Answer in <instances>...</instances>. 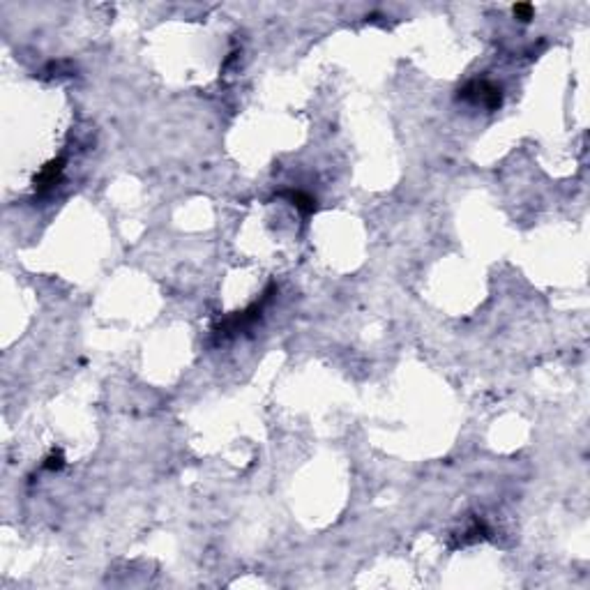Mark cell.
Segmentation results:
<instances>
[{
  "mask_svg": "<svg viewBox=\"0 0 590 590\" xmlns=\"http://www.w3.org/2000/svg\"><path fill=\"white\" fill-rule=\"evenodd\" d=\"M272 293H275V284H272V286L265 291L261 300L254 302L251 307H247L245 312H236L233 316H228V319L221 321L219 325L214 328V334H217V337H221V339H224V337H233V334H238L240 330H245V328H249L251 323H256L258 319H261V312H263L265 302L270 300Z\"/></svg>",
  "mask_w": 590,
  "mask_h": 590,
  "instance_id": "6da1fadb",
  "label": "cell"
},
{
  "mask_svg": "<svg viewBox=\"0 0 590 590\" xmlns=\"http://www.w3.org/2000/svg\"><path fill=\"white\" fill-rule=\"evenodd\" d=\"M459 99H466V101H473V104H482L484 109L489 111H496L500 109L503 104V90L500 86L491 84V81H471L466 88L459 90Z\"/></svg>",
  "mask_w": 590,
  "mask_h": 590,
  "instance_id": "7a4b0ae2",
  "label": "cell"
},
{
  "mask_svg": "<svg viewBox=\"0 0 590 590\" xmlns=\"http://www.w3.org/2000/svg\"><path fill=\"white\" fill-rule=\"evenodd\" d=\"M62 171H65V162H62V160L49 162L47 167L40 171V175L35 177V192H37V194H44V192H49L51 187L58 185Z\"/></svg>",
  "mask_w": 590,
  "mask_h": 590,
  "instance_id": "3957f363",
  "label": "cell"
},
{
  "mask_svg": "<svg viewBox=\"0 0 590 590\" xmlns=\"http://www.w3.org/2000/svg\"><path fill=\"white\" fill-rule=\"evenodd\" d=\"M279 196H288V201L293 203L302 214H312L316 210V199L312 194L300 192V189H295V192H282Z\"/></svg>",
  "mask_w": 590,
  "mask_h": 590,
  "instance_id": "277c9868",
  "label": "cell"
},
{
  "mask_svg": "<svg viewBox=\"0 0 590 590\" xmlns=\"http://www.w3.org/2000/svg\"><path fill=\"white\" fill-rule=\"evenodd\" d=\"M512 14H515L519 21L528 23L532 16H535V8H532L530 3H517L515 8H512Z\"/></svg>",
  "mask_w": 590,
  "mask_h": 590,
  "instance_id": "5b68a950",
  "label": "cell"
},
{
  "mask_svg": "<svg viewBox=\"0 0 590 590\" xmlns=\"http://www.w3.org/2000/svg\"><path fill=\"white\" fill-rule=\"evenodd\" d=\"M62 464H65V459H62V454L58 452V454H51L49 459L44 461V468H47V471H60Z\"/></svg>",
  "mask_w": 590,
  "mask_h": 590,
  "instance_id": "8992f818",
  "label": "cell"
}]
</instances>
